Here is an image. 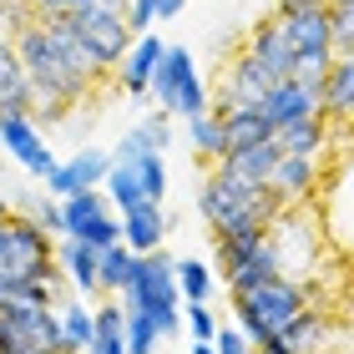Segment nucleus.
<instances>
[{
    "instance_id": "1",
    "label": "nucleus",
    "mask_w": 354,
    "mask_h": 354,
    "mask_svg": "<svg viewBox=\"0 0 354 354\" xmlns=\"http://www.w3.org/2000/svg\"><path fill=\"white\" fill-rule=\"evenodd\" d=\"M15 51H21L26 76H30V86H36V122H61L86 96L91 76H82L66 61V51L51 41V30H46L41 15L21 30V36H15Z\"/></svg>"
},
{
    "instance_id": "2",
    "label": "nucleus",
    "mask_w": 354,
    "mask_h": 354,
    "mask_svg": "<svg viewBox=\"0 0 354 354\" xmlns=\"http://www.w3.org/2000/svg\"><path fill=\"white\" fill-rule=\"evenodd\" d=\"M122 304L127 309H142L162 329V339H172L183 329V283H177V259H167L162 248L152 253H137V273L132 283L122 288Z\"/></svg>"
},
{
    "instance_id": "3",
    "label": "nucleus",
    "mask_w": 354,
    "mask_h": 354,
    "mask_svg": "<svg viewBox=\"0 0 354 354\" xmlns=\"http://www.w3.org/2000/svg\"><path fill=\"white\" fill-rule=\"evenodd\" d=\"M56 263L61 259L51 248V233L30 213L0 223V273H15V279H56Z\"/></svg>"
},
{
    "instance_id": "4",
    "label": "nucleus",
    "mask_w": 354,
    "mask_h": 354,
    "mask_svg": "<svg viewBox=\"0 0 354 354\" xmlns=\"http://www.w3.org/2000/svg\"><path fill=\"white\" fill-rule=\"evenodd\" d=\"M152 102L162 111H172V117H183V122L213 106L187 46H167L162 51V61H157V71H152Z\"/></svg>"
},
{
    "instance_id": "5",
    "label": "nucleus",
    "mask_w": 354,
    "mask_h": 354,
    "mask_svg": "<svg viewBox=\"0 0 354 354\" xmlns=\"http://www.w3.org/2000/svg\"><path fill=\"white\" fill-rule=\"evenodd\" d=\"M71 15V26H76V36H82L91 46V56L102 61V66H117V61L132 51V26H127V10H111V6H82V10H66Z\"/></svg>"
},
{
    "instance_id": "6",
    "label": "nucleus",
    "mask_w": 354,
    "mask_h": 354,
    "mask_svg": "<svg viewBox=\"0 0 354 354\" xmlns=\"http://www.w3.org/2000/svg\"><path fill=\"white\" fill-rule=\"evenodd\" d=\"M233 299H238V304H248V309L268 324V334H283L304 309H309L304 288L288 279V273H279V279H263V283H253V288H243V294H233Z\"/></svg>"
},
{
    "instance_id": "7",
    "label": "nucleus",
    "mask_w": 354,
    "mask_h": 354,
    "mask_svg": "<svg viewBox=\"0 0 354 354\" xmlns=\"http://www.w3.org/2000/svg\"><path fill=\"white\" fill-rule=\"evenodd\" d=\"M0 147H6L30 177H41V183L56 172V152L46 147L36 117H0Z\"/></svg>"
},
{
    "instance_id": "8",
    "label": "nucleus",
    "mask_w": 354,
    "mask_h": 354,
    "mask_svg": "<svg viewBox=\"0 0 354 354\" xmlns=\"http://www.w3.org/2000/svg\"><path fill=\"white\" fill-rule=\"evenodd\" d=\"M248 51L259 56V66L273 76V82H288V76L299 71V51H294V36H288V15L283 10H273L268 21H259Z\"/></svg>"
},
{
    "instance_id": "9",
    "label": "nucleus",
    "mask_w": 354,
    "mask_h": 354,
    "mask_svg": "<svg viewBox=\"0 0 354 354\" xmlns=\"http://www.w3.org/2000/svg\"><path fill=\"white\" fill-rule=\"evenodd\" d=\"M111 162H117L111 152H102V147H82L71 162H56V172L46 177V192H51V198H71V192L102 187L106 172H111Z\"/></svg>"
},
{
    "instance_id": "10",
    "label": "nucleus",
    "mask_w": 354,
    "mask_h": 354,
    "mask_svg": "<svg viewBox=\"0 0 354 354\" xmlns=\"http://www.w3.org/2000/svg\"><path fill=\"white\" fill-rule=\"evenodd\" d=\"M268 86H273V76L259 66V56H253V51H243L228 66V76L218 82V102L213 106L218 111H228V106H259L263 96H268Z\"/></svg>"
},
{
    "instance_id": "11",
    "label": "nucleus",
    "mask_w": 354,
    "mask_h": 354,
    "mask_svg": "<svg viewBox=\"0 0 354 354\" xmlns=\"http://www.w3.org/2000/svg\"><path fill=\"white\" fill-rule=\"evenodd\" d=\"M0 117H36V86L15 41H0Z\"/></svg>"
},
{
    "instance_id": "12",
    "label": "nucleus",
    "mask_w": 354,
    "mask_h": 354,
    "mask_svg": "<svg viewBox=\"0 0 354 354\" xmlns=\"http://www.w3.org/2000/svg\"><path fill=\"white\" fill-rule=\"evenodd\" d=\"M259 106H263V117L273 127H288V122H304V117H319V111H324V102L304 82H294V76H288V82H273Z\"/></svg>"
},
{
    "instance_id": "13",
    "label": "nucleus",
    "mask_w": 354,
    "mask_h": 354,
    "mask_svg": "<svg viewBox=\"0 0 354 354\" xmlns=\"http://www.w3.org/2000/svg\"><path fill=\"white\" fill-rule=\"evenodd\" d=\"M162 51L167 46L152 36H137L132 41V51L122 56V66H117V82H122V91L132 96V102H142V96H152V71H157V61H162Z\"/></svg>"
},
{
    "instance_id": "14",
    "label": "nucleus",
    "mask_w": 354,
    "mask_h": 354,
    "mask_svg": "<svg viewBox=\"0 0 354 354\" xmlns=\"http://www.w3.org/2000/svg\"><path fill=\"white\" fill-rule=\"evenodd\" d=\"M167 233H172V213H167L162 203H142V207H132V213H122V243L132 248V253L162 248Z\"/></svg>"
},
{
    "instance_id": "15",
    "label": "nucleus",
    "mask_w": 354,
    "mask_h": 354,
    "mask_svg": "<svg viewBox=\"0 0 354 354\" xmlns=\"http://www.w3.org/2000/svg\"><path fill=\"white\" fill-rule=\"evenodd\" d=\"M56 259H61V268H66V279H71V288L76 294H106L102 288V248H91V243H82V238H66V243L56 248Z\"/></svg>"
},
{
    "instance_id": "16",
    "label": "nucleus",
    "mask_w": 354,
    "mask_h": 354,
    "mask_svg": "<svg viewBox=\"0 0 354 354\" xmlns=\"http://www.w3.org/2000/svg\"><path fill=\"white\" fill-rule=\"evenodd\" d=\"M213 111H218V106H213ZM218 117H223V132H228V152L259 147V142H273V137H279V127L263 117V106H228V111H218Z\"/></svg>"
},
{
    "instance_id": "17",
    "label": "nucleus",
    "mask_w": 354,
    "mask_h": 354,
    "mask_svg": "<svg viewBox=\"0 0 354 354\" xmlns=\"http://www.w3.org/2000/svg\"><path fill=\"white\" fill-rule=\"evenodd\" d=\"M279 157H283V147H279V137H273V142H259V147H238L228 157H218V172L243 177V183H268V172H273Z\"/></svg>"
},
{
    "instance_id": "18",
    "label": "nucleus",
    "mask_w": 354,
    "mask_h": 354,
    "mask_svg": "<svg viewBox=\"0 0 354 354\" xmlns=\"http://www.w3.org/2000/svg\"><path fill=\"white\" fill-rule=\"evenodd\" d=\"M268 187L279 192L283 203H299L304 192L314 187V157H294V152H283L279 162H273V172H268Z\"/></svg>"
},
{
    "instance_id": "19",
    "label": "nucleus",
    "mask_w": 354,
    "mask_h": 354,
    "mask_svg": "<svg viewBox=\"0 0 354 354\" xmlns=\"http://www.w3.org/2000/svg\"><path fill=\"white\" fill-rule=\"evenodd\" d=\"M187 142H192V152H198V162H218V157H228V132H223V117L213 106L198 111V117H187Z\"/></svg>"
},
{
    "instance_id": "20",
    "label": "nucleus",
    "mask_w": 354,
    "mask_h": 354,
    "mask_svg": "<svg viewBox=\"0 0 354 354\" xmlns=\"http://www.w3.org/2000/svg\"><path fill=\"white\" fill-rule=\"evenodd\" d=\"M106 198H111V207L117 213H132V207H142V203H152L147 198V187H142V172H137V162H111V172H106Z\"/></svg>"
},
{
    "instance_id": "21",
    "label": "nucleus",
    "mask_w": 354,
    "mask_h": 354,
    "mask_svg": "<svg viewBox=\"0 0 354 354\" xmlns=\"http://www.w3.org/2000/svg\"><path fill=\"white\" fill-rule=\"evenodd\" d=\"M61 207H66V238H71V233H82L91 218L111 213V198H106V187H86V192H71V198H61Z\"/></svg>"
},
{
    "instance_id": "22",
    "label": "nucleus",
    "mask_w": 354,
    "mask_h": 354,
    "mask_svg": "<svg viewBox=\"0 0 354 354\" xmlns=\"http://www.w3.org/2000/svg\"><path fill=\"white\" fill-rule=\"evenodd\" d=\"M279 147L294 152V157H314L319 147H324V111H319V117H304V122L279 127Z\"/></svg>"
},
{
    "instance_id": "23",
    "label": "nucleus",
    "mask_w": 354,
    "mask_h": 354,
    "mask_svg": "<svg viewBox=\"0 0 354 354\" xmlns=\"http://www.w3.org/2000/svg\"><path fill=\"white\" fill-rule=\"evenodd\" d=\"M324 111H334V117H354V56H334Z\"/></svg>"
},
{
    "instance_id": "24",
    "label": "nucleus",
    "mask_w": 354,
    "mask_h": 354,
    "mask_svg": "<svg viewBox=\"0 0 354 354\" xmlns=\"http://www.w3.org/2000/svg\"><path fill=\"white\" fill-rule=\"evenodd\" d=\"M132 273H137V253L127 243L102 248V288H106V294H122V288L132 283Z\"/></svg>"
},
{
    "instance_id": "25",
    "label": "nucleus",
    "mask_w": 354,
    "mask_h": 354,
    "mask_svg": "<svg viewBox=\"0 0 354 354\" xmlns=\"http://www.w3.org/2000/svg\"><path fill=\"white\" fill-rule=\"evenodd\" d=\"M177 283H183V304H207L213 299V268H207L203 259H177Z\"/></svg>"
},
{
    "instance_id": "26",
    "label": "nucleus",
    "mask_w": 354,
    "mask_h": 354,
    "mask_svg": "<svg viewBox=\"0 0 354 354\" xmlns=\"http://www.w3.org/2000/svg\"><path fill=\"white\" fill-rule=\"evenodd\" d=\"M61 324H66V339H71V349L82 354L91 339H96V309H86V304H61Z\"/></svg>"
},
{
    "instance_id": "27",
    "label": "nucleus",
    "mask_w": 354,
    "mask_h": 354,
    "mask_svg": "<svg viewBox=\"0 0 354 354\" xmlns=\"http://www.w3.org/2000/svg\"><path fill=\"white\" fill-rule=\"evenodd\" d=\"M157 344H162V329L142 309H127V354H157Z\"/></svg>"
},
{
    "instance_id": "28",
    "label": "nucleus",
    "mask_w": 354,
    "mask_h": 354,
    "mask_svg": "<svg viewBox=\"0 0 354 354\" xmlns=\"http://www.w3.org/2000/svg\"><path fill=\"white\" fill-rule=\"evenodd\" d=\"M283 339H288V349H294V354H314V344L324 339V319L304 309V314L294 319V324L283 329Z\"/></svg>"
},
{
    "instance_id": "29",
    "label": "nucleus",
    "mask_w": 354,
    "mask_h": 354,
    "mask_svg": "<svg viewBox=\"0 0 354 354\" xmlns=\"http://www.w3.org/2000/svg\"><path fill=\"white\" fill-rule=\"evenodd\" d=\"M71 238H82V243L91 248H111V243H122V218L117 213H102V218H91L82 233H71Z\"/></svg>"
},
{
    "instance_id": "30",
    "label": "nucleus",
    "mask_w": 354,
    "mask_h": 354,
    "mask_svg": "<svg viewBox=\"0 0 354 354\" xmlns=\"http://www.w3.org/2000/svg\"><path fill=\"white\" fill-rule=\"evenodd\" d=\"M137 172H142V187H147V198L162 203V198H167V162H162V152L137 157Z\"/></svg>"
},
{
    "instance_id": "31",
    "label": "nucleus",
    "mask_w": 354,
    "mask_h": 354,
    "mask_svg": "<svg viewBox=\"0 0 354 354\" xmlns=\"http://www.w3.org/2000/svg\"><path fill=\"white\" fill-rule=\"evenodd\" d=\"M137 132L147 137L152 152H167V147H172V111H152V117H142Z\"/></svg>"
},
{
    "instance_id": "32",
    "label": "nucleus",
    "mask_w": 354,
    "mask_h": 354,
    "mask_svg": "<svg viewBox=\"0 0 354 354\" xmlns=\"http://www.w3.org/2000/svg\"><path fill=\"white\" fill-rule=\"evenodd\" d=\"M183 324H187L192 339H218V319L207 304H183Z\"/></svg>"
},
{
    "instance_id": "33",
    "label": "nucleus",
    "mask_w": 354,
    "mask_h": 354,
    "mask_svg": "<svg viewBox=\"0 0 354 354\" xmlns=\"http://www.w3.org/2000/svg\"><path fill=\"white\" fill-rule=\"evenodd\" d=\"M334 56H354V0L334 6Z\"/></svg>"
},
{
    "instance_id": "34",
    "label": "nucleus",
    "mask_w": 354,
    "mask_h": 354,
    "mask_svg": "<svg viewBox=\"0 0 354 354\" xmlns=\"http://www.w3.org/2000/svg\"><path fill=\"white\" fill-rule=\"evenodd\" d=\"M127 26H132V36H147L157 21V0H127Z\"/></svg>"
},
{
    "instance_id": "35",
    "label": "nucleus",
    "mask_w": 354,
    "mask_h": 354,
    "mask_svg": "<svg viewBox=\"0 0 354 354\" xmlns=\"http://www.w3.org/2000/svg\"><path fill=\"white\" fill-rule=\"evenodd\" d=\"M0 354H41V349H36V344H30L26 334L6 319V309H0Z\"/></svg>"
},
{
    "instance_id": "36",
    "label": "nucleus",
    "mask_w": 354,
    "mask_h": 354,
    "mask_svg": "<svg viewBox=\"0 0 354 354\" xmlns=\"http://www.w3.org/2000/svg\"><path fill=\"white\" fill-rule=\"evenodd\" d=\"M82 354H127V329H96V339Z\"/></svg>"
},
{
    "instance_id": "37",
    "label": "nucleus",
    "mask_w": 354,
    "mask_h": 354,
    "mask_svg": "<svg viewBox=\"0 0 354 354\" xmlns=\"http://www.w3.org/2000/svg\"><path fill=\"white\" fill-rule=\"evenodd\" d=\"M147 152H152V147H147V137H142L137 127H132V132L117 142V152H111V157H117V162H137V157H147Z\"/></svg>"
},
{
    "instance_id": "38",
    "label": "nucleus",
    "mask_w": 354,
    "mask_h": 354,
    "mask_svg": "<svg viewBox=\"0 0 354 354\" xmlns=\"http://www.w3.org/2000/svg\"><path fill=\"white\" fill-rule=\"evenodd\" d=\"M213 344H218V354H253V349H248L253 339H248V334L238 329V324H233V329H218V339H213Z\"/></svg>"
},
{
    "instance_id": "39",
    "label": "nucleus",
    "mask_w": 354,
    "mask_h": 354,
    "mask_svg": "<svg viewBox=\"0 0 354 354\" xmlns=\"http://www.w3.org/2000/svg\"><path fill=\"white\" fill-rule=\"evenodd\" d=\"M36 15H61V10H82V6H91V0H26Z\"/></svg>"
},
{
    "instance_id": "40",
    "label": "nucleus",
    "mask_w": 354,
    "mask_h": 354,
    "mask_svg": "<svg viewBox=\"0 0 354 354\" xmlns=\"http://www.w3.org/2000/svg\"><path fill=\"white\" fill-rule=\"evenodd\" d=\"M183 6H187V0H157V21H172V15H183Z\"/></svg>"
},
{
    "instance_id": "41",
    "label": "nucleus",
    "mask_w": 354,
    "mask_h": 354,
    "mask_svg": "<svg viewBox=\"0 0 354 354\" xmlns=\"http://www.w3.org/2000/svg\"><path fill=\"white\" fill-rule=\"evenodd\" d=\"M253 354H294V349H288V339H283V334H273V339H263Z\"/></svg>"
},
{
    "instance_id": "42",
    "label": "nucleus",
    "mask_w": 354,
    "mask_h": 354,
    "mask_svg": "<svg viewBox=\"0 0 354 354\" xmlns=\"http://www.w3.org/2000/svg\"><path fill=\"white\" fill-rule=\"evenodd\" d=\"M10 30V0H0V36Z\"/></svg>"
},
{
    "instance_id": "43",
    "label": "nucleus",
    "mask_w": 354,
    "mask_h": 354,
    "mask_svg": "<svg viewBox=\"0 0 354 354\" xmlns=\"http://www.w3.org/2000/svg\"><path fill=\"white\" fill-rule=\"evenodd\" d=\"M299 6H309V0H279V10H299Z\"/></svg>"
},
{
    "instance_id": "44",
    "label": "nucleus",
    "mask_w": 354,
    "mask_h": 354,
    "mask_svg": "<svg viewBox=\"0 0 354 354\" xmlns=\"http://www.w3.org/2000/svg\"><path fill=\"white\" fill-rule=\"evenodd\" d=\"M96 6H111V10H127V0H96Z\"/></svg>"
},
{
    "instance_id": "45",
    "label": "nucleus",
    "mask_w": 354,
    "mask_h": 354,
    "mask_svg": "<svg viewBox=\"0 0 354 354\" xmlns=\"http://www.w3.org/2000/svg\"><path fill=\"white\" fill-rule=\"evenodd\" d=\"M0 218H15V213H10V198H0Z\"/></svg>"
},
{
    "instance_id": "46",
    "label": "nucleus",
    "mask_w": 354,
    "mask_h": 354,
    "mask_svg": "<svg viewBox=\"0 0 354 354\" xmlns=\"http://www.w3.org/2000/svg\"><path fill=\"white\" fill-rule=\"evenodd\" d=\"M329 6H349V0H329Z\"/></svg>"
}]
</instances>
